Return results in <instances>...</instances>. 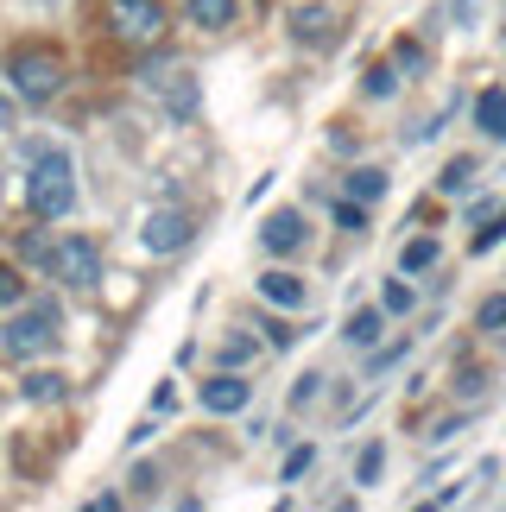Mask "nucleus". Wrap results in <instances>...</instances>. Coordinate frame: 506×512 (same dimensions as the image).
<instances>
[{"label": "nucleus", "mask_w": 506, "mask_h": 512, "mask_svg": "<svg viewBox=\"0 0 506 512\" xmlns=\"http://www.w3.org/2000/svg\"><path fill=\"white\" fill-rule=\"evenodd\" d=\"M26 209L38 222H64L76 209V159L64 146H26Z\"/></svg>", "instance_id": "f257e3e1"}, {"label": "nucleus", "mask_w": 506, "mask_h": 512, "mask_svg": "<svg viewBox=\"0 0 506 512\" xmlns=\"http://www.w3.org/2000/svg\"><path fill=\"white\" fill-rule=\"evenodd\" d=\"M7 83L19 102H51L64 89V51L57 45H13L7 51Z\"/></svg>", "instance_id": "f03ea898"}, {"label": "nucleus", "mask_w": 506, "mask_h": 512, "mask_svg": "<svg viewBox=\"0 0 506 512\" xmlns=\"http://www.w3.org/2000/svg\"><path fill=\"white\" fill-rule=\"evenodd\" d=\"M0 348L13 361H32V354H51L57 348V310L51 304H32V310H13L7 329H0Z\"/></svg>", "instance_id": "7ed1b4c3"}, {"label": "nucleus", "mask_w": 506, "mask_h": 512, "mask_svg": "<svg viewBox=\"0 0 506 512\" xmlns=\"http://www.w3.org/2000/svg\"><path fill=\"white\" fill-rule=\"evenodd\" d=\"M45 266H51V279H64L70 291H95V285H102V253H95V241H83V234L57 241Z\"/></svg>", "instance_id": "20e7f679"}, {"label": "nucleus", "mask_w": 506, "mask_h": 512, "mask_svg": "<svg viewBox=\"0 0 506 512\" xmlns=\"http://www.w3.org/2000/svg\"><path fill=\"white\" fill-rule=\"evenodd\" d=\"M108 32L121 45H152L165 32V0H108Z\"/></svg>", "instance_id": "39448f33"}, {"label": "nucleus", "mask_w": 506, "mask_h": 512, "mask_svg": "<svg viewBox=\"0 0 506 512\" xmlns=\"http://www.w3.org/2000/svg\"><path fill=\"white\" fill-rule=\"evenodd\" d=\"M140 241H146V253H184L190 241H197V215L190 209H152Z\"/></svg>", "instance_id": "423d86ee"}, {"label": "nucleus", "mask_w": 506, "mask_h": 512, "mask_svg": "<svg viewBox=\"0 0 506 512\" xmlns=\"http://www.w3.org/2000/svg\"><path fill=\"white\" fill-rule=\"evenodd\" d=\"M197 399H203V411H216V418H235V411L253 405V380L235 373V367H222V373H209V380H203Z\"/></svg>", "instance_id": "0eeeda50"}, {"label": "nucleus", "mask_w": 506, "mask_h": 512, "mask_svg": "<svg viewBox=\"0 0 506 512\" xmlns=\"http://www.w3.org/2000/svg\"><path fill=\"white\" fill-rule=\"evenodd\" d=\"M152 95L165 102L171 121H190V114H197V76H190L184 64L178 70H152Z\"/></svg>", "instance_id": "6e6552de"}, {"label": "nucleus", "mask_w": 506, "mask_h": 512, "mask_svg": "<svg viewBox=\"0 0 506 512\" xmlns=\"http://www.w3.org/2000/svg\"><path fill=\"white\" fill-rule=\"evenodd\" d=\"M260 247L279 253V260H285V253H298L304 247V215L298 209H272L266 222H260Z\"/></svg>", "instance_id": "1a4fd4ad"}, {"label": "nucleus", "mask_w": 506, "mask_h": 512, "mask_svg": "<svg viewBox=\"0 0 506 512\" xmlns=\"http://www.w3.org/2000/svg\"><path fill=\"white\" fill-rule=\"evenodd\" d=\"M260 298L279 304V310H304V279L285 272V266H272V272H260Z\"/></svg>", "instance_id": "9d476101"}, {"label": "nucleus", "mask_w": 506, "mask_h": 512, "mask_svg": "<svg viewBox=\"0 0 506 512\" xmlns=\"http://www.w3.org/2000/svg\"><path fill=\"white\" fill-rule=\"evenodd\" d=\"M342 336L355 342V348H374V342L386 336V304H361V310H348Z\"/></svg>", "instance_id": "9b49d317"}, {"label": "nucleus", "mask_w": 506, "mask_h": 512, "mask_svg": "<svg viewBox=\"0 0 506 512\" xmlns=\"http://www.w3.org/2000/svg\"><path fill=\"white\" fill-rule=\"evenodd\" d=\"M443 260V247H437V234H412V241L399 247V272L405 279H418V272H431Z\"/></svg>", "instance_id": "f8f14e48"}, {"label": "nucleus", "mask_w": 506, "mask_h": 512, "mask_svg": "<svg viewBox=\"0 0 506 512\" xmlns=\"http://www.w3.org/2000/svg\"><path fill=\"white\" fill-rule=\"evenodd\" d=\"M184 13H190V26H203V32H228L235 26V0H184Z\"/></svg>", "instance_id": "ddd939ff"}, {"label": "nucleus", "mask_w": 506, "mask_h": 512, "mask_svg": "<svg viewBox=\"0 0 506 512\" xmlns=\"http://www.w3.org/2000/svg\"><path fill=\"white\" fill-rule=\"evenodd\" d=\"M475 127L488 140H506V89H481L475 95Z\"/></svg>", "instance_id": "4468645a"}, {"label": "nucleus", "mask_w": 506, "mask_h": 512, "mask_svg": "<svg viewBox=\"0 0 506 512\" xmlns=\"http://www.w3.org/2000/svg\"><path fill=\"white\" fill-rule=\"evenodd\" d=\"M19 392H26L32 405H57V399L70 392V380H64V373H51V367H38V373H26V380H19Z\"/></svg>", "instance_id": "2eb2a0df"}, {"label": "nucleus", "mask_w": 506, "mask_h": 512, "mask_svg": "<svg viewBox=\"0 0 506 512\" xmlns=\"http://www.w3.org/2000/svg\"><path fill=\"white\" fill-rule=\"evenodd\" d=\"M342 196H355V203H367V209H374L380 196H386V171H380V165H361V171H348Z\"/></svg>", "instance_id": "dca6fc26"}, {"label": "nucleus", "mask_w": 506, "mask_h": 512, "mask_svg": "<svg viewBox=\"0 0 506 512\" xmlns=\"http://www.w3.org/2000/svg\"><path fill=\"white\" fill-rule=\"evenodd\" d=\"M329 26H336L329 7H298V13H291V32H298V38H329Z\"/></svg>", "instance_id": "f3484780"}, {"label": "nucleus", "mask_w": 506, "mask_h": 512, "mask_svg": "<svg viewBox=\"0 0 506 512\" xmlns=\"http://www.w3.org/2000/svg\"><path fill=\"white\" fill-rule=\"evenodd\" d=\"M475 177H481L475 159H450V165H443V177H437V190H443V196H462V190L475 184Z\"/></svg>", "instance_id": "a211bd4d"}, {"label": "nucleus", "mask_w": 506, "mask_h": 512, "mask_svg": "<svg viewBox=\"0 0 506 512\" xmlns=\"http://www.w3.org/2000/svg\"><path fill=\"white\" fill-rule=\"evenodd\" d=\"M361 89L374 95V102H386V95H399V64H367V76H361Z\"/></svg>", "instance_id": "6ab92c4d"}, {"label": "nucleus", "mask_w": 506, "mask_h": 512, "mask_svg": "<svg viewBox=\"0 0 506 512\" xmlns=\"http://www.w3.org/2000/svg\"><path fill=\"white\" fill-rule=\"evenodd\" d=\"M380 475H386V443H367L355 456V487H374Z\"/></svg>", "instance_id": "aec40b11"}, {"label": "nucleus", "mask_w": 506, "mask_h": 512, "mask_svg": "<svg viewBox=\"0 0 506 512\" xmlns=\"http://www.w3.org/2000/svg\"><path fill=\"white\" fill-rule=\"evenodd\" d=\"M380 304H386V317H405V310L418 304V291L405 285V272H399V279H386V291H380Z\"/></svg>", "instance_id": "412c9836"}, {"label": "nucleus", "mask_w": 506, "mask_h": 512, "mask_svg": "<svg viewBox=\"0 0 506 512\" xmlns=\"http://www.w3.org/2000/svg\"><path fill=\"white\" fill-rule=\"evenodd\" d=\"M310 468H317V443H298V449H291V456H285V468H279V481L291 487V481H304Z\"/></svg>", "instance_id": "4be33fe9"}, {"label": "nucleus", "mask_w": 506, "mask_h": 512, "mask_svg": "<svg viewBox=\"0 0 506 512\" xmlns=\"http://www.w3.org/2000/svg\"><path fill=\"white\" fill-rule=\"evenodd\" d=\"M475 329H488V336H500V329H506V291H494V298H481V310H475Z\"/></svg>", "instance_id": "5701e85b"}, {"label": "nucleus", "mask_w": 506, "mask_h": 512, "mask_svg": "<svg viewBox=\"0 0 506 512\" xmlns=\"http://www.w3.org/2000/svg\"><path fill=\"white\" fill-rule=\"evenodd\" d=\"M336 228L361 234V228H367V203H355V196H342V203H336Z\"/></svg>", "instance_id": "b1692460"}, {"label": "nucleus", "mask_w": 506, "mask_h": 512, "mask_svg": "<svg viewBox=\"0 0 506 512\" xmlns=\"http://www.w3.org/2000/svg\"><path fill=\"white\" fill-rule=\"evenodd\" d=\"M443 19H450V26H475V19H481V0H443Z\"/></svg>", "instance_id": "393cba45"}, {"label": "nucleus", "mask_w": 506, "mask_h": 512, "mask_svg": "<svg viewBox=\"0 0 506 512\" xmlns=\"http://www.w3.org/2000/svg\"><path fill=\"white\" fill-rule=\"evenodd\" d=\"M317 392H323V373H298V386H291V411H304Z\"/></svg>", "instance_id": "a878e982"}, {"label": "nucleus", "mask_w": 506, "mask_h": 512, "mask_svg": "<svg viewBox=\"0 0 506 512\" xmlns=\"http://www.w3.org/2000/svg\"><path fill=\"white\" fill-rule=\"evenodd\" d=\"M500 241H506V215H494V222L475 234V253H488V247H500Z\"/></svg>", "instance_id": "bb28decb"}, {"label": "nucleus", "mask_w": 506, "mask_h": 512, "mask_svg": "<svg viewBox=\"0 0 506 512\" xmlns=\"http://www.w3.org/2000/svg\"><path fill=\"white\" fill-rule=\"evenodd\" d=\"M247 354H253V342H247V336H228V342H222V367H241Z\"/></svg>", "instance_id": "cd10ccee"}, {"label": "nucleus", "mask_w": 506, "mask_h": 512, "mask_svg": "<svg viewBox=\"0 0 506 512\" xmlns=\"http://www.w3.org/2000/svg\"><path fill=\"white\" fill-rule=\"evenodd\" d=\"M0 304H19V272L0 266Z\"/></svg>", "instance_id": "c85d7f7f"}, {"label": "nucleus", "mask_w": 506, "mask_h": 512, "mask_svg": "<svg viewBox=\"0 0 506 512\" xmlns=\"http://www.w3.org/2000/svg\"><path fill=\"white\" fill-rule=\"evenodd\" d=\"M418 64H424V51L412 45V38H405V45H399V70H418Z\"/></svg>", "instance_id": "c756f323"}, {"label": "nucleus", "mask_w": 506, "mask_h": 512, "mask_svg": "<svg viewBox=\"0 0 506 512\" xmlns=\"http://www.w3.org/2000/svg\"><path fill=\"white\" fill-rule=\"evenodd\" d=\"M0 121H7V102H0Z\"/></svg>", "instance_id": "7c9ffc66"}]
</instances>
